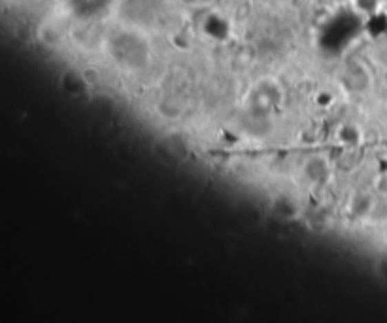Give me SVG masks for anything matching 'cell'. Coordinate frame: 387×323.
<instances>
[{"label":"cell","mask_w":387,"mask_h":323,"mask_svg":"<svg viewBox=\"0 0 387 323\" xmlns=\"http://www.w3.org/2000/svg\"><path fill=\"white\" fill-rule=\"evenodd\" d=\"M110 4V0H68V6L72 8L74 14L81 17H95L104 12Z\"/></svg>","instance_id":"1"},{"label":"cell","mask_w":387,"mask_h":323,"mask_svg":"<svg viewBox=\"0 0 387 323\" xmlns=\"http://www.w3.org/2000/svg\"><path fill=\"white\" fill-rule=\"evenodd\" d=\"M353 2H355V8H357L359 14H365V15L378 14L380 0H353Z\"/></svg>","instance_id":"2"}]
</instances>
